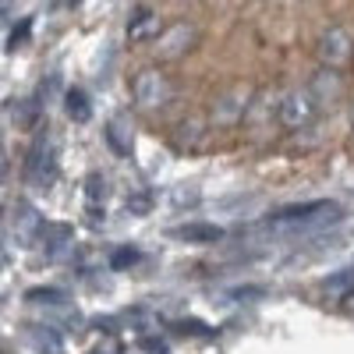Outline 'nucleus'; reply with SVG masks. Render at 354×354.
<instances>
[{"label": "nucleus", "mask_w": 354, "mask_h": 354, "mask_svg": "<svg viewBox=\"0 0 354 354\" xmlns=\"http://www.w3.org/2000/svg\"><path fill=\"white\" fill-rule=\"evenodd\" d=\"M128 209H131L135 216H145V213H149V195H138V198H128Z\"/></svg>", "instance_id": "obj_16"}, {"label": "nucleus", "mask_w": 354, "mask_h": 354, "mask_svg": "<svg viewBox=\"0 0 354 354\" xmlns=\"http://www.w3.org/2000/svg\"><path fill=\"white\" fill-rule=\"evenodd\" d=\"M174 333H181V337H213L216 330L205 326V322H198V319H181V322L174 326Z\"/></svg>", "instance_id": "obj_12"}, {"label": "nucleus", "mask_w": 354, "mask_h": 354, "mask_svg": "<svg viewBox=\"0 0 354 354\" xmlns=\"http://www.w3.org/2000/svg\"><path fill=\"white\" fill-rule=\"evenodd\" d=\"M93 354H100V351H93Z\"/></svg>", "instance_id": "obj_22"}, {"label": "nucleus", "mask_w": 354, "mask_h": 354, "mask_svg": "<svg viewBox=\"0 0 354 354\" xmlns=\"http://www.w3.org/2000/svg\"><path fill=\"white\" fill-rule=\"evenodd\" d=\"M25 298H28V301H36V305H61L68 294H64V290H57V287H32V290L25 294Z\"/></svg>", "instance_id": "obj_11"}, {"label": "nucleus", "mask_w": 354, "mask_h": 354, "mask_svg": "<svg viewBox=\"0 0 354 354\" xmlns=\"http://www.w3.org/2000/svg\"><path fill=\"white\" fill-rule=\"evenodd\" d=\"M160 18L149 11V8H138L131 18H128V43H145V39H156L160 36Z\"/></svg>", "instance_id": "obj_5"}, {"label": "nucleus", "mask_w": 354, "mask_h": 354, "mask_svg": "<svg viewBox=\"0 0 354 354\" xmlns=\"http://www.w3.org/2000/svg\"><path fill=\"white\" fill-rule=\"evenodd\" d=\"M280 121L287 124V128H305L308 121H312V100L308 96H287L283 100V106H280Z\"/></svg>", "instance_id": "obj_6"}, {"label": "nucleus", "mask_w": 354, "mask_h": 354, "mask_svg": "<svg viewBox=\"0 0 354 354\" xmlns=\"http://www.w3.org/2000/svg\"><path fill=\"white\" fill-rule=\"evenodd\" d=\"M28 36V21H21L18 28H15V32L8 36V50H15V46H21V39Z\"/></svg>", "instance_id": "obj_18"}, {"label": "nucleus", "mask_w": 354, "mask_h": 354, "mask_svg": "<svg viewBox=\"0 0 354 354\" xmlns=\"http://www.w3.org/2000/svg\"><path fill=\"white\" fill-rule=\"evenodd\" d=\"M347 283H354V270H347V273H340V277L326 280V290H340V287H347Z\"/></svg>", "instance_id": "obj_17"}, {"label": "nucleus", "mask_w": 354, "mask_h": 354, "mask_svg": "<svg viewBox=\"0 0 354 354\" xmlns=\"http://www.w3.org/2000/svg\"><path fill=\"white\" fill-rule=\"evenodd\" d=\"M28 340H32L36 347H46L50 354H61V340H57L50 330H28Z\"/></svg>", "instance_id": "obj_13"}, {"label": "nucleus", "mask_w": 354, "mask_h": 354, "mask_svg": "<svg viewBox=\"0 0 354 354\" xmlns=\"http://www.w3.org/2000/svg\"><path fill=\"white\" fill-rule=\"evenodd\" d=\"M68 4H82V0H68Z\"/></svg>", "instance_id": "obj_21"}, {"label": "nucleus", "mask_w": 354, "mask_h": 354, "mask_svg": "<svg viewBox=\"0 0 354 354\" xmlns=\"http://www.w3.org/2000/svg\"><path fill=\"white\" fill-rule=\"evenodd\" d=\"M135 96H138L142 106L163 103V100H167V82H163V75H160V71H142V75L135 78Z\"/></svg>", "instance_id": "obj_4"}, {"label": "nucleus", "mask_w": 354, "mask_h": 354, "mask_svg": "<svg viewBox=\"0 0 354 354\" xmlns=\"http://www.w3.org/2000/svg\"><path fill=\"white\" fill-rule=\"evenodd\" d=\"M142 347L149 351V354H167V344H163V340H145Z\"/></svg>", "instance_id": "obj_19"}, {"label": "nucleus", "mask_w": 354, "mask_h": 354, "mask_svg": "<svg viewBox=\"0 0 354 354\" xmlns=\"http://www.w3.org/2000/svg\"><path fill=\"white\" fill-rule=\"evenodd\" d=\"M64 110H68L71 121H78V124H85L88 117H93V106H88L82 88H68V93H64Z\"/></svg>", "instance_id": "obj_10"}, {"label": "nucleus", "mask_w": 354, "mask_h": 354, "mask_svg": "<svg viewBox=\"0 0 354 354\" xmlns=\"http://www.w3.org/2000/svg\"><path fill=\"white\" fill-rule=\"evenodd\" d=\"M170 238L185 241V245H216L223 241V227L216 223H181V227H170Z\"/></svg>", "instance_id": "obj_3"}, {"label": "nucleus", "mask_w": 354, "mask_h": 354, "mask_svg": "<svg viewBox=\"0 0 354 354\" xmlns=\"http://www.w3.org/2000/svg\"><path fill=\"white\" fill-rule=\"evenodd\" d=\"M71 238H75V230L68 223H46L43 227V241H46V252L57 259V255H64L71 248Z\"/></svg>", "instance_id": "obj_7"}, {"label": "nucleus", "mask_w": 354, "mask_h": 354, "mask_svg": "<svg viewBox=\"0 0 354 354\" xmlns=\"http://www.w3.org/2000/svg\"><path fill=\"white\" fill-rule=\"evenodd\" d=\"M85 195L88 198H103L106 195V177L103 174H88L85 177Z\"/></svg>", "instance_id": "obj_15"}, {"label": "nucleus", "mask_w": 354, "mask_h": 354, "mask_svg": "<svg viewBox=\"0 0 354 354\" xmlns=\"http://www.w3.org/2000/svg\"><path fill=\"white\" fill-rule=\"evenodd\" d=\"M106 142H110V149L117 153V156H131V128L121 121V117H113V121L106 124Z\"/></svg>", "instance_id": "obj_8"}, {"label": "nucleus", "mask_w": 354, "mask_h": 354, "mask_svg": "<svg viewBox=\"0 0 354 354\" xmlns=\"http://www.w3.org/2000/svg\"><path fill=\"white\" fill-rule=\"evenodd\" d=\"M135 262H138V248H117L110 255V270H128Z\"/></svg>", "instance_id": "obj_14"}, {"label": "nucleus", "mask_w": 354, "mask_h": 354, "mask_svg": "<svg viewBox=\"0 0 354 354\" xmlns=\"http://www.w3.org/2000/svg\"><path fill=\"white\" fill-rule=\"evenodd\" d=\"M322 57H326V64H333V68L351 57V43H347V36L340 32V28H333V32L322 39Z\"/></svg>", "instance_id": "obj_9"}, {"label": "nucleus", "mask_w": 354, "mask_h": 354, "mask_svg": "<svg viewBox=\"0 0 354 354\" xmlns=\"http://www.w3.org/2000/svg\"><path fill=\"white\" fill-rule=\"evenodd\" d=\"M43 216L32 209V205H28V202H18L15 205V238H18V245H36L39 238H43Z\"/></svg>", "instance_id": "obj_2"}, {"label": "nucleus", "mask_w": 354, "mask_h": 354, "mask_svg": "<svg viewBox=\"0 0 354 354\" xmlns=\"http://www.w3.org/2000/svg\"><path fill=\"white\" fill-rule=\"evenodd\" d=\"M344 298H347V305H354V283H351V290L344 294Z\"/></svg>", "instance_id": "obj_20"}, {"label": "nucleus", "mask_w": 354, "mask_h": 354, "mask_svg": "<svg viewBox=\"0 0 354 354\" xmlns=\"http://www.w3.org/2000/svg\"><path fill=\"white\" fill-rule=\"evenodd\" d=\"M57 177V156H53V145H36L25 160V185L32 188H50Z\"/></svg>", "instance_id": "obj_1"}]
</instances>
